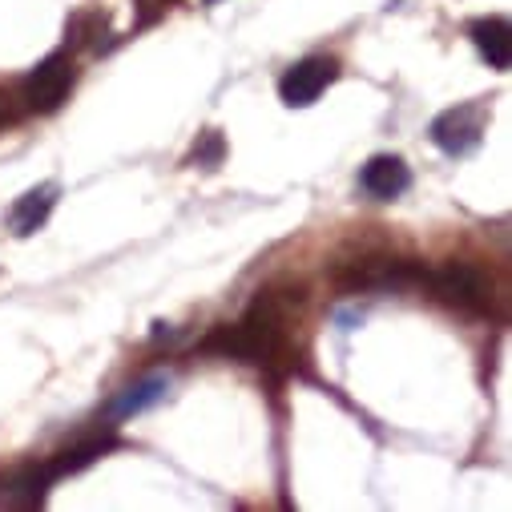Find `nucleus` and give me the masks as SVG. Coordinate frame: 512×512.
Masks as SVG:
<instances>
[{
  "instance_id": "nucleus-2",
  "label": "nucleus",
  "mask_w": 512,
  "mask_h": 512,
  "mask_svg": "<svg viewBox=\"0 0 512 512\" xmlns=\"http://www.w3.org/2000/svg\"><path fill=\"white\" fill-rule=\"evenodd\" d=\"M424 263L412 259H392V254H367V259L343 263L335 271V283L347 295L359 291H408V287H424Z\"/></svg>"
},
{
  "instance_id": "nucleus-14",
  "label": "nucleus",
  "mask_w": 512,
  "mask_h": 512,
  "mask_svg": "<svg viewBox=\"0 0 512 512\" xmlns=\"http://www.w3.org/2000/svg\"><path fill=\"white\" fill-rule=\"evenodd\" d=\"M206 5H218V0H206Z\"/></svg>"
},
{
  "instance_id": "nucleus-5",
  "label": "nucleus",
  "mask_w": 512,
  "mask_h": 512,
  "mask_svg": "<svg viewBox=\"0 0 512 512\" xmlns=\"http://www.w3.org/2000/svg\"><path fill=\"white\" fill-rule=\"evenodd\" d=\"M339 77V61L335 57H303L299 65H291L279 81V97L287 109H307L319 101V93Z\"/></svg>"
},
{
  "instance_id": "nucleus-3",
  "label": "nucleus",
  "mask_w": 512,
  "mask_h": 512,
  "mask_svg": "<svg viewBox=\"0 0 512 512\" xmlns=\"http://www.w3.org/2000/svg\"><path fill=\"white\" fill-rule=\"evenodd\" d=\"M424 287L432 291L436 303L460 311V315H484L488 311V279L472 263H444L436 271H424Z\"/></svg>"
},
{
  "instance_id": "nucleus-7",
  "label": "nucleus",
  "mask_w": 512,
  "mask_h": 512,
  "mask_svg": "<svg viewBox=\"0 0 512 512\" xmlns=\"http://www.w3.org/2000/svg\"><path fill=\"white\" fill-rule=\"evenodd\" d=\"M359 186L363 194H371L375 202H392L400 194H408L412 186V170L400 154H375L363 170H359Z\"/></svg>"
},
{
  "instance_id": "nucleus-9",
  "label": "nucleus",
  "mask_w": 512,
  "mask_h": 512,
  "mask_svg": "<svg viewBox=\"0 0 512 512\" xmlns=\"http://www.w3.org/2000/svg\"><path fill=\"white\" fill-rule=\"evenodd\" d=\"M53 202H57V186H37V190L21 194L17 206L9 210V230H13L17 238L37 234V230L45 226V218L53 214Z\"/></svg>"
},
{
  "instance_id": "nucleus-8",
  "label": "nucleus",
  "mask_w": 512,
  "mask_h": 512,
  "mask_svg": "<svg viewBox=\"0 0 512 512\" xmlns=\"http://www.w3.org/2000/svg\"><path fill=\"white\" fill-rule=\"evenodd\" d=\"M468 37H472L476 53L488 61V69H496V73L508 69V61H512V29H508L504 17H484V21H476V25L468 29Z\"/></svg>"
},
{
  "instance_id": "nucleus-10",
  "label": "nucleus",
  "mask_w": 512,
  "mask_h": 512,
  "mask_svg": "<svg viewBox=\"0 0 512 512\" xmlns=\"http://www.w3.org/2000/svg\"><path fill=\"white\" fill-rule=\"evenodd\" d=\"M170 392V379L166 375H150V379H138L134 388H125L113 404H109V412L117 416V420H125V416H138V412H146V408H154L162 396Z\"/></svg>"
},
{
  "instance_id": "nucleus-12",
  "label": "nucleus",
  "mask_w": 512,
  "mask_h": 512,
  "mask_svg": "<svg viewBox=\"0 0 512 512\" xmlns=\"http://www.w3.org/2000/svg\"><path fill=\"white\" fill-rule=\"evenodd\" d=\"M222 154H226V142H222V134H202V142L194 146V154H190V166H202V170H214V166H222Z\"/></svg>"
},
{
  "instance_id": "nucleus-11",
  "label": "nucleus",
  "mask_w": 512,
  "mask_h": 512,
  "mask_svg": "<svg viewBox=\"0 0 512 512\" xmlns=\"http://www.w3.org/2000/svg\"><path fill=\"white\" fill-rule=\"evenodd\" d=\"M105 448H113V440L109 436H101V440H85V444H77V448H69V452H61L53 464H45L49 468V476L57 480V476H65V472H81L85 464H93Z\"/></svg>"
},
{
  "instance_id": "nucleus-6",
  "label": "nucleus",
  "mask_w": 512,
  "mask_h": 512,
  "mask_svg": "<svg viewBox=\"0 0 512 512\" xmlns=\"http://www.w3.org/2000/svg\"><path fill=\"white\" fill-rule=\"evenodd\" d=\"M480 134H484V113L480 105H456L448 113H440L432 121V142L448 154V158H464L480 146Z\"/></svg>"
},
{
  "instance_id": "nucleus-4",
  "label": "nucleus",
  "mask_w": 512,
  "mask_h": 512,
  "mask_svg": "<svg viewBox=\"0 0 512 512\" xmlns=\"http://www.w3.org/2000/svg\"><path fill=\"white\" fill-rule=\"evenodd\" d=\"M73 81H77L73 57H69V53H53V57H45V61L25 77L21 101H25L29 113H53V109L69 97Z\"/></svg>"
},
{
  "instance_id": "nucleus-1",
  "label": "nucleus",
  "mask_w": 512,
  "mask_h": 512,
  "mask_svg": "<svg viewBox=\"0 0 512 512\" xmlns=\"http://www.w3.org/2000/svg\"><path fill=\"white\" fill-rule=\"evenodd\" d=\"M287 307H291V295L263 291L234 327H218L214 335H206L202 351L222 355V359H238V363H259V367L283 363L291 355Z\"/></svg>"
},
{
  "instance_id": "nucleus-13",
  "label": "nucleus",
  "mask_w": 512,
  "mask_h": 512,
  "mask_svg": "<svg viewBox=\"0 0 512 512\" xmlns=\"http://www.w3.org/2000/svg\"><path fill=\"white\" fill-rule=\"evenodd\" d=\"M9 121H13V97H9L5 89H0V130H5Z\"/></svg>"
}]
</instances>
